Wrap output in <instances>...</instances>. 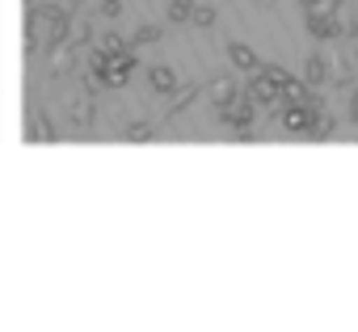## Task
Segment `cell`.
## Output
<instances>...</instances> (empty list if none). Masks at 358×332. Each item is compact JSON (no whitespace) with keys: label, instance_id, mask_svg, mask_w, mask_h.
<instances>
[{"label":"cell","instance_id":"6da1fadb","mask_svg":"<svg viewBox=\"0 0 358 332\" xmlns=\"http://www.w3.org/2000/svg\"><path fill=\"white\" fill-rule=\"evenodd\" d=\"M135 68H139V59H135L131 47L118 51V55H110V59H106V89H122V84L135 76Z\"/></svg>","mask_w":358,"mask_h":332},{"label":"cell","instance_id":"7a4b0ae2","mask_svg":"<svg viewBox=\"0 0 358 332\" xmlns=\"http://www.w3.org/2000/svg\"><path fill=\"white\" fill-rule=\"evenodd\" d=\"M245 97H249L253 105H262V110H274V105L282 101V89H278V84H274L270 76H257V80H253V84L245 89Z\"/></svg>","mask_w":358,"mask_h":332},{"label":"cell","instance_id":"3957f363","mask_svg":"<svg viewBox=\"0 0 358 332\" xmlns=\"http://www.w3.org/2000/svg\"><path fill=\"white\" fill-rule=\"evenodd\" d=\"M220 114H224V122H228V126H236V130H249V122H253V101L236 93L228 105H220Z\"/></svg>","mask_w":358,"mask_h":332},{"label":"cell","instance_id":"277c9868","mask_svg":"<svg viewBox=\"0 0 358 332\" xmlns=\"http://www.w3.org/2000/svg\"><path fill=\"white\" fill-rule=\"evenodd\" d=\"M282 126H287L291 135H312V126H316V110H312V105H287Z\"/></svg>","mask_w":358,"mask_h":332},{"label":"cell","instance_id":"5b68a950","mask_svg":"<svg viewBox=\"0 0 358 332\" xmlns=\"http://www.w3.org/2000/svg\"><path fill=\"white\" fill-rule=\"evenodd\" d=\"M236 93H241V89H236V76H215V80L207 84V101H211V105H228Z\"/></svg>","mask_w":358,"mask_h":332},{"label":"cell","instance_id":"8992f818","mask_svg":"<svg viewBox=\"0 0 358 332\" xmlns=\"http://www.w3.org/2000/svg\"><path fill=\"white\" fill-rule=\"evenodd\" d=\"M308 30H312V38H337L341 34V22L329 17V13H308Z\"/></svg>","mask_w":358,"mask_h":332},{"label":"cell","instance_id":"52a82bcc","mask_svg":"<svg viewBox=\"0 0 358 332\" xmlns=\"http://www.w3.org/2000/svg\"><path fill=\"white\" fill-rule=\"evenodd\" d=\"M228 59H232V68H236V72H253V68H262V63H257V55H253L245 43H228Z\"/></svg>","mask_w":358,"mask_h":332},{"label":"cell","instance_id":"ba28073f","mask_svg":"<svg viewBox=\"0 0 358 332\" xmlns=\"http://www.w3.org/2000/svg\"><path fill=\"white\" fill-rule=\"evenodd\" d=\"M324 76H329L324 55H308L303 59V84H324Z\"/></svg>","mask_w":358,"mask_h":332},{"label":"cell","instance_id":"9c48e42d","mask_svg":"<svg viewBox=\"0 0 358 332\" xmlns=\"http://www.w3.org/2000/svg\"><path fill=\"white\" fill-rule=\"evenodd\" d=\"M152 89H156V93H173V89H177V76H173L169 63H156V68H152Z\"/></svg>","mask_w":358,"mask_h":332},{"label":"cell","instance_id":"30bf717a","mask_svg":"<svg viewBox=\"0 0 358 332\" xmlns=\"http://www.w3.org/2000/svg\"><path fill=\"white\" fill-rule=\"evenodd\" d=\"M68 118H72V126H89V122H93V97H89V93L76 97V105H72Z\"/></svg>","mask_w":358,"mask_h":332},{"label":"cell","instance_id":"8fae6325","mask_svg":"<svg viewBox=\"0 0 358 332\" xmlns=\"http://www.w3.org/2000/svg\"><path fill=\"white\" fill-rule=\"evenodd\" d=\"M194 0H169V22H190Z\"/></svg>","mask_w":358,"mask_h":332},{"label":"cell","instance_id":"7c38bea8","mask_svg":"<svg viewBox=\"0 0 358 332\" xmlns=\"http://www.w3.org/2000/svg\"><path fill=\"white\" fill-rule=\"evenodd\" d=\"M131 43H135V47H152V43H160V30H156V26H139V30L131 34Z\"/></svg>","mask_w":358,"mask_h":332},{"label":"cell","instance_id":"4fadbf2b","mask_svg":"<svg viewBox=\"0 0 358 332\" xmlns=\"http://www.w3.org/2000/svg\"><path fill=\"white\" fill-rule=\"evenodd\" d=\"M97 51H101V55H118V51H127V43H122L118 34H101V43H97Z\"/></svg>","mask_w":358,"mask_h":332},{"label":"cell","instance_id":"5bb4252c","mask_svg":"<svg viewBox=\"0 0 358 332\" xmlns=\"http://www.w3.org/2000/svg\"><path fill=\"white\" fill-rule=\"evenodd\" d=\"M190 22H194V26H211V22H215V9H211V5H194Z\"/></svg>","mask_w":358,"mask_h":332},{"label":"cell","instance_id":"9a60e30c","mask_svg":"<svg viewBox=\"0 0 358 332\" xmlns=\"http://www.w3.org/2000/svg\"><path fill=\"white\" fill-rule=\"evenodd\" d=\"M127 139H131V143H148V139H152V126H148V122H135V126H127Z\"/></svg>","mask_w":358,"mask_h":332},{"label":"cell","instance_id":"2e32d148","mask_svg":"<svg viewBox=\"0 0 358 332\" xmlns=\"http://www.w3.org/2000/svg\"><path fill=\"white\" fill-rule=\"evenodd\" d=\"M194 97H199V89H186V93H182V97H177V101H173V105H169V114H182V110H186V105H190V101H194Z\"/></svg>","mask_w":358,"mask_h":332},{"label":"cell","instance_id":"e0dca14e","mask_svg":"<svg viewBox=\"0 0 358 332\" xmlns=\"http://www.w3.org/2000/svg\"><path fill=\"white\" fill-rule=\"evenodd\" d=\"M97 13H101V17H118V13H122V0H101Z\"/></svg>","mask_w":358,"mask_h":332},{"label":"cell","instance_id":"ac0fdd59","mask_svg":"<svg viewBox=\"0 0 358 332\" xmlns=\"http://www.w3.org/2000/svg\"><path fill=\"white\" fill-rule=\"evenodd\" d=\"M350 118H354V122H358V93H354V97H350Z\"/></svg>","mask_w":358,"mask_h":332},{"label":"cell","instance_id":"d6986e66","mask_svg":"<svg viewBox=\"0 0 358 332\" xmlns=\"http://www.w3.org/2000/svg\"><path fill=\"white\" fill-rule=\"evenodd\" d=\"M354 63H358V47H354Z\"/></svg>","mask_w":358,"mask_h":332}]
</instances>
